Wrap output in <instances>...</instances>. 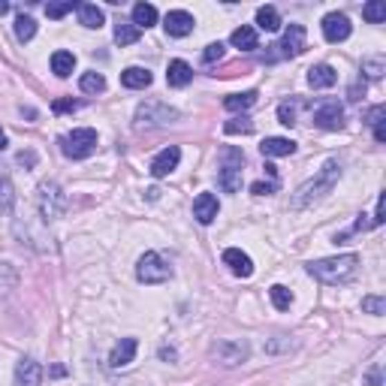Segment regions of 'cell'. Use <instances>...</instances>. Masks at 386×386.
<instances>
[{
    "instance_id": "cell-1",
    "label": "cell",
    "mask_w": 386,
    "mask_h": 386,
    "mask_svg": "<svg viewBox=\"0 0 386 386\" xmlns=\"http://www.w3.org/2000/svg\"><path fill=\"white\" fill-rule=\"evenodd\" d=\"M338 178H341V163L338 160H326V166L320 169L314 178H308V182L293 193L290 209L293 211H302V209H308V205L320 202L326 193H332V187L338 184Z\"/></svg>"
},
{
    "instance_id": "cell-2",
    "label": "cell",
    "mask_w": 386,
    "mask_h": 386,
    "mask_svg": "<svg viewBox=\"0 0 386 386\" xmlns=\"http://www.w3.org/2000/svg\"><path fill=\"white\" fill-rule=\"evenodd\" d=\"M359 272V257L356 253H341V257H329V260H317L308 266V275L317 278L320 284H347L353 281Z\"/></svg>"
},
{
    "instance_id": "cell-3",
    "label": "cell",
    "mask_w": 386,
    "mask_h": 386,
    "mask_svg": "<svg viewBox=\"0 0 386 386\" xmlns=\"http://www.w3.org/2000/svg\"><path fill=\"white\" fill-rule=\"evenodd\" d=\"M37 202H39V215H43L46 220L64 218V215H67V205H70L67 193H64V187L55 184V182H43V184H39Z\"/></svg>"
},
{
    "instance_id": "cell-4",
    "label": "cell",
    "mask_w": 386,
    "mask_h": 386,
    "mask_svg": "<svg viewBox=\"0 0 386 386\" xmlns=\"http://www.w3.org/2000/svg\"><path fill=\"white\" fill-rule=\"evenodd\" d=\"M57 142H61V151L67 154L70 160H85V157H91L94 148H97V130L79 127V130H73V133L61 136Z\"/></svg>"
},
{
    "instance_id": "cell-5",
    "label": "cell",
    "mask_w": 386,
    "mask_h": 386,
    "mask_svg": "<svg viewBox=\"0 0 386 386\" xmlns=\"http://www.w3.org/2000/svg\"><path fill=\"white\" fill-rule=\"evenodd\" d=\"M220 160H224V166H220V187H224L226 193H235L242 191V166H244V154L239 148H226L224 154H220Z\"/></svg>"
},
{
    "instance_id": "cell-6",
    "label": "cell",
    "mask_w": 386,
    "mask_h": 386,
    "mask_svg": "<svg viewBox=\"0 0 386 386\" xmlns=\"http://www.w3.org/2000/svg\"><path fill=\"white\" fill-rule=\"evenodd\" d=\"M136 278L142 284H163V281H169V278H172V266L160 257V253L148 251V253H142V257H139Z\"/></svg>"
},
{
    "instance_id": "cell-7",
    "label": "cell",
    "mask_w": 386,
    "mask_h": 386,
    "mask_svg": "<svg viewBox=\"0 0 386 386\" xmlns=\"http://www.w3.org/2000/svg\"><path fill=\"white\" fill-rule=\"evenodd\" d=\"M172 121H178V112L163 103H142L136 109L139 127H163V124H172Z\"/></svg>"
},
{
    "instance_id": "cell-8",
    "label": "cell",
    "mask_w": 386,
    "mask_h": 386,
    "mask_svg": "<svg viewBox=\"0 0 386 386\" xmlns=\"http://www.w3.org/2000/svg\"><path fill=\"white\" fill-rule=\"evenodd\" d=\"M323 37H326V43H344L350 37V19L344 12L323 15Z\"/></svg>"
},
{
    "instance_id": "cell-9",
    "label": "cell",
    "mask_w": 386,
    "mask_h": 386,
    "mask_svg": "<svg viewBox=\"0 0 386 386\" xmlns=\"http://www.w3.org/2000/svg\"><path fill=\"white\" fill-rule=\"evenodd\" d=\"M314 124L320 130H341L344 127V106L341 103H323L314 112Z\"/></svg>"
},
{
    "instance_id": "cell-10",
    "label": "cell",
    "mask_w": 386,
    "mask_h": 386,
    "mask_svg": "<svg viewBox=\"0 0 386 386\" xmlns=\"http://www.w3.org/2000/svg\"><path fill=\"white\" fill-rule=\"evenodd\" d=\"M218 211H220V205H218V196H215V193H200V196L193 200V218L200 220L202 226L215 224Z\"/></svg>"
},
{
    "instance_id": "cell-11",
    "label": "cell",
    "mask_w": 386,
    "mask_h": 386,
    "mask_svg": "<svg viewBox=\"0 0 386 386\" xmlns=\"http://www.w3.org/2000/svg\"><path fill=\"white\" fill-rule=\"evenodd\" d=\"M178 160H182V151H178L175 145H169V148H163L157 157L151 160V169H148V172H151L154 178H166L169 172L178 166Z\"/></svg>"
},
{
    "instance_id": "cell-12",
    "label": "cell",
    "mask_w": 386,
    "mask_h": 386,
    "mask_svg": "<svg viewBox=\"0 0 386 386\" xmlns=\"http://www.w3.org/2000/svg\"><path fill=\"white\" fill-rule=\"evenodd\" d=\"M224 266H229V272L239 275V278H251L253 275V260L242 248H226L224 251Z\"/></svg>"
},
{
    "instance_id": "cell-13",
    "label": "cell",
    "mask_w": 386,
    "mask_h": 386,
    "mask_svg": "<svg viewBox=\"0 0 386 386\" xmlns=\"http://www.w3.org/2000/svg\"><path fill=\"white\" fill-rule=\"evenodd\" d=\"M163 28H166L169 37H187L193 30V15L184 10H172V12H166V19H163Z\"/></svg>"
},
{
    "instance_id": "cell-14",
    "label": "cell",
    "mask_w": 386,
    "mask_h": 386,
    "mask_svg": "<svg viewBox=\"0 0 386 386\" xmlns=\"http://www.w3.org/2000/svg\"><path fill=\"white\" fill-rule=\"evenodd\" d=\"M281 52L287 57H296V55H302L305 52V28L302 24H290V28L284 30V39H281Z\"/></svg>"
},
{
    "instance_id": "cell-15",
    "label": "cell",
    "mask_w": 386,
    "mask_h": 386,
    "mask_svg": "<svg viewBox=\"0 0 386 386\" xmlns=\"http://www.w3.org/2000/svg\"><path fill=\"white\" fill-rule=\"evenodd\" d=\"M43 383V368L34 359H21L15 365V386H39Z\"/></svg>"
},
{
    "instance_id": "cell-16",
    "label": "cell",
    "mask_w": 386,
    "mask_h": 386,
    "mask_svg": "<svg viewBox=\"0 0 386 386\" xmlns=\"http://www.w3.org/2000/svg\"><path fill=\"white\" fill-rule=\"evenodd\" d=\"M136 338H121L118 344L112 347V353H109V365L112 368H124V365H130L133 363V356H136Z\"/></svg>"
},
{
    "instance_id": "cell-17",
    "label": "cell",
    "mask_w": 386,
    "mask_h": 386,
    "mask_svg": "<svg viewBox=\"0 0 386 386\" xmlns=\"http://www.w3.org/2000/svg\"><path fill=\"white\" fill-rule=\"evenodd\" d=\"M260 151H262V157H290L296 151V142L284 136H269V139H262Z\"/></svg>"
},
{
    "instance_id": "cell-18",
    "label": "cell",
    "mask_w": 386,
    "mask_h": 386,
    "mask_svg": "<svg viewBox=\"0 0 386 386\" xmlns=\"http://www.w3.org/2000/svg\"><path fill=\"white\" fill-rule=\"evenodd\" d=\"M151 81H154V76L145 67H127L124 73H121V85L130 88V91H142V88L151 85Z\"/></svg>"
},
{
    "instance_id": "cell-19",
    "label": "cell",
    "mask_w": 386,
    "mask_h": 386,
    "mask_svg": "<svg viewBox=\"0 0 386 386\" xmlns=\"http://www.w3.org/2000/svg\"><path fill=\"white\" fill-rule=\"evenodd\" d=\"M193 79V67L187 61H169V70H166V81L172 88H184L191 85Z\"/></svg>"
},
{
    "instance_id": "cell-20",
    "label": "cell",
    "mask_w": 386,
    "mask_h": 386,
    "mask_svg": "<svg viewBox=\"0 0 386 386\" xmlns=\"http://www.w3.org/2000/svg\"><path fill=\"white\" fill-rule=\"evenodd\" d=\"M338 81V73H335L329 64H317V67L308 70V85L311 88H332Z\"/></svg>"
},
{
    "instance_id": "cell-21",
    "label": "cell",
    "mask_w": 386,
    "mask_h": 386,
    "mask_svg": "<svg viewBox=\"0 0 386 386\" xmlns=\"http://www.w3.org/2000/svg\"><path fill=\"white\" fill-rule=\"evenodd\" d=\"M229 43L235 48H242V52H253V48L260 46V39H257V30H253L251 24H242V28H235L233 34H229Z\"/></svg>"
},
{
    "instance_id": "cell-22",
    "label": "cell",
    "mask_w": 386,
    "mask_h": 386,
    "mask_svg": "<svg viewBox=\"0 0 386 386\" xmlns=\"http://www.w3.org/2000/svg\"><path fill=\"white\" fill-rule=\"evenodd\" d=\"M76 12H79V21L85 24V28H91V30H100L106 24L103 10L100 6H94V3H76Z\"/></svg>"
},
{
    "instance_id": "cell-23",
    "label": "cell",
    "mask_w": 386,
    "mask_h": 386,
    "mask_svg": "<svg viewBox=\"0 0 386 386\" xmlns=\"http://www.w3.org/2000/svg\"><path fill=\"white\" fill-rule=\"evenodd\" d=\"M73 70H76V55L73 52H55L52 55V73L57 79L73 76Z\"/></svg>"
},
{
    "instance_id": "cell-24",
    "label": "cell",
    "mask_w": 386,
    "mask_h": 386,
    "mask_svg": "<svg viewBox=\"0 0 386 386\" xmlns=\"http://www.w3.org/2000/svg\"><path fill=\"white\" fill-rule=\"evenodd\" d=\"M139 37H142V30H139L133 21H118L115 24V43L118 46H133V43H139Z\"/></svg>"
},
{
    "instance_id": "cell-25",
    "label": "cell",
    "mask_w": 386,
    "mask_h": 386,
    "mask_svg": "<svg viewBox=\"0 0 386 386\" xmlns=\"http://www.w3.org/2000/svg\"><path fill=\"white\" fill-rule=\"evenodd\" d=\"M253 103H257V91H244V94L226 97V100H224V109H226V112H248Z\"/></svg>"
},
{
    "instance_id": "cell-26",
    "label": "cell",
    "mask_w": 386,
    "mask_h": 386,
    "mask_svg": "<svg viewBox=\"0 0 386 386\" xmlns=\"http://www.w3.org/2000/svg\"><path fill=\"white\" fill-rule=\"evenodd\" d=\"M133 24L139 30L142 28H151V24H157V10H154L151 3H136L133 6Z\"/></svg>"
},
{
    "instance_id": "cell-27",
    "label": "cell",
    "mask_w": 386,
    "mask_h": 386,
    "mask_svg": "<svg viewBox=\"0 0 386 386\" xmlns=\"http://www.w3.org/2000/svg\"><path fill=\"white\" fill-rule=\"evenodd\" d=\"M257 24L262 30H281V15L275 6H260L257 10Z\"/></svg>"
},
{
    "instance_id": "cell-28",
    "label": "cell",
    "mask_w": 386,
    "mask_h": 386,
    "mask_svg": "<svg viewBox=\"0 0 386 386\" xmlns=\"http://www.w3.org/2000/svg\"><path fill=\"white\" fill-rule=\"evenodd\" d=\"M34 34H37V21L21 12L19 19H15V37H19V43H30Z\"/></svg>"
},
{
    "instance_id": "cell-29",
    "label": "cell",
    "mask_w": 386,
    "mask_h": 386,
    "mask_svg": "<svg viewBox=\"0 0 386 386\" xmlns=\"http://www.w3.org/2000/svg\"><path fill=\"white\" fill-rule=\"evenodd\" d=\"M79 88L85 94H103L106 91V79L100 76V73H85L81 81H79Z\"/></svg>"
},
{
    "instance_id": "cell-30",
    "label": "cell",
    "mask_w": 386,
    "mask_h": 386,
    "mask_svg": "<svg viewBox=\"0 0 386 386\" xmlns=\"http://www.w3.org/2000/svg\"><path fill=\"white\" fill-rule=\"evenodd\" d=\"M269 296H272V305H275L278 311H287V308L293 305V293L287 290L284 284H275L272 290H269Z\"/></svg>"
},
{
    "instance_id": "cell-31",
    "label": "cell",
    "mask_w": 386,
    "mask_h": 386,
    "mask_svg": "<svg viewBox=\"0 0 386 386\" xmlns=\"http://www.w3.org/2000/svg\"><path fill=\"white\" fill-rule=\"evenodd\" d=\"M363 15H365V21L380 24V21L386 19V3H380V0H371V3L363 6Z\"/></svg>"
},
{
    "instance_id": "cell-32",
    "label": "cell",
    "mask_w": 386,
    "mask_h": 386,
    "mask_svg": "<svg viewBox=\"0 0 386 386\" xmlns=\"http://www.w3.org/2000/svg\"><path fill=\"white\" fill-rule=\"evenodd\" d=\"M10 205H12V182L10 175L0 172V211H10Z\"/></svg>"
},
{
    "instance_id": "cell-33",
    "label": "cell",
    "mask_w": 386,
    "mask_h": 386,
    "mask_svg": "<svg viewBox=\"0 0 386 386\" xmlns=\"http://www.w3.org/2000/svg\"><path fill=\"white\" fill-rule=\"evenodd\" d=\"M363 311H368V314H386V299L383 296H365L363 299Z\"/></svg>"
},
{
    "instance_id": "cell-34",
    "label": "cell",
    "mask_w": 386,
    "mask_h": 386,
    "mask_svg": "<svg viewBox=\"0 0 386 386\" xmlns=\"http://www.w3.org/2000/svg\"><path fill=\"white\" fill-rule=\"evenodd\" d=\"M251 130H253L251 118H235V121H226L224 124V133H229V136L233 133H251Z\"/></svg>"
},
{
    "instance_id": "cell-35",
    "label": "cell",
    "mask_w": 386,
    "mask_h": 386,
    "mask_svg": "<svg viewBox=\"0 0 386 386\" xmlns=\"http://www.w3.org/2000/svg\"><path fill=\"white\" fill-rule=\"evenodd\" d=\"M73 10H76V3H70V0H67V3H48L46 15H48V19H64V15L73 12Z\"/></svg>"
},
{
    "instance_id": "cell-36",
    "label": "cell",
    "mask_w": 386,
    "mask_h": 386,
    "mask_svg": "<svg viewBox=\"0 0 386 386\" xmlns=\"http://www.w3.org/2000/svg\"><path fill=\"white\" fill-rule=\"evenodd\" d=\"M278 118H281L284 127H293L296 124V106L293 103H281L278 106Z\"/></svg>"
},
{
    "instance_id": "cell-37",
    "label": "cell",
    "mask_w": 386,
    "mask_h": 386,
    "mask_svg": "<svg viewBox=\"0 0 386 386\" xmlns=\"http://www.w3.org/2000/svg\"><path fill=\"white\" fill-rule=\"evenodd\" d=\"M224 57V43H211V46H205V52H202V61L205 64H215Z\"/></svg>"
},
{
    "instance_id": "cell-38",
    "label": "cell",
    "mask_w": 386,
    "mask_h": 386,
    "mask_svg": "<svg viewBox=\"0 0 386 386\" xmlns=\"http://www.w3.org/2000/svg\"><path fill=\"white\" fill-rule=\"evenodd\" d=\"M363 73H365L368 79H380L383 76V61H380V57H374V61H365L363 64Z\"/></svg>"
},
{
    "instance_id": "cell-39",
    "label": "cell",
    "mask_w": 386,
    "mask_h": 386,
    "mask_svg": "<svg viewBox=\"0 0 386 386\" xmlns=\"http://www.w3.org/2000/svg\"><path fill=\"white\" fill-rule=\"evenodd\" d=\"M275 191H278L275 182H253L251 184V193L253 196H269V193H275Z\"/></svg>"
},
{
    "instance_id": "cell-40",
    "label": "cell",
    "mask_w": 386,
    "mask_h": 386,
    "mask_svg": "<svg viewBox=\"0 0 386 386\" xmlns=\"http://www.w3.org/2000/svg\"><path fill=\"white\" fill-rule=\"evenodd\" d=\"M383 115H386L383 106H374V109H368V115H365V124L380 127V124H383Z\"/></svg>"
},
{
    "instance_id": "cell-41",
    "label": "cell",
    "mask_w": 386,
    "mask_h": 386,
    "mask_svg": "<svg viewBox=\"0 0 386 386\" xmlns=\"http://www.w3.org/2000/svg\"><path fill=\"white\" fill-rule=\"evenodd\" d=\"M52 109H55L57 115H61V112H76V109H79V103H76V100H55V103H52Z\"/></svg>"
},
{
    "instance_id": "cell-42",
    "label": "cell",
    "mask_w": 386,
    "mask_h": 386,
    "mask_svg": "<svg viewBox=\"0 0 386 386\" xmlns=\"http://www.w3.org/2000/svg\"><path fill=\"white\" fill-rule=\"evenodd\" d=\"M15 160H19L21 166H34V163H37V154H34V151H21Z\"/></svg>"
},
{
    "instance_id": "cell-43",
    "label": "cell",
    "mask_w": 386,
    "mask_h": 386,
    "mask_svg": "<svg viewBox=\"0 0 386 386\" xmlns=\"http://www.w3.org/2000/svg\"><path fill=\"white\" fill-rule=\"evenodd\" d=\"M383 224V196H377V209H374V220L371 226H380Z\"/></svg>"
},
{
    "instance_id": "cell-44",
    "label": "cell",
    "mask_w": 386,
    "mask_h": 386,
    "mask_svg": "<svg viewBox=\"0 0 386 386\" xmlns=\"http://www.w3.org/2000/svg\"><path fill=\"white\" fill-rule=\"evenodd\" d=\"M365 386H380V371H377V368H374V371L365 377Z\"/></svg>"
},
{
    "instance_id": "cell-45",
    "label": "cell",
    "mask_w": 386,
    "mask_h": 386,
    "mask_svg": "<svg viewBox=\"0 0 386 386\" xmlns=\"http://www.w3.org/2000/svg\"><path fill=\"white\" fill-rule=\"evenodd\" d=\"M10 12V3H6V0H0V15H6Z\"/></svg>"
},
{
    "instance_id": "cell-46",
    "label": "cell",
    "mask_w": 386,
    "mask_h": 386,
    "mask_svg": "<svg viewBox=\"0 0 386 386\" xmlns=\"http://www.w3.org/2000/svg\"><path fill=\"white\" fill-rule=\"evenodd\" d=\"M3 148H6V133L0 130V151H3Z\"/></svg>"
}]
</instances>
